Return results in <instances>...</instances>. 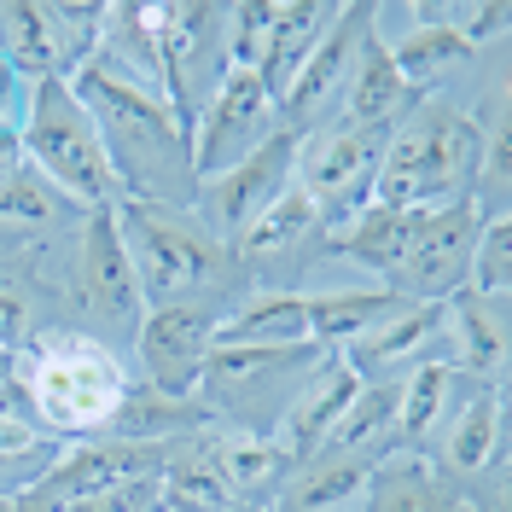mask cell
<instances>
[{
  "mask_svg": "<svg viewBox=\"0 0 512 512\" xmlns=\"http://www.w3.org/2000/svg\"><path fill=\"white\" fill-rule=\"evenodd\" d=\"M24 169V128L0 117V181H12Z\"/></svg>",
  "mask_w": 512,
  "mask_h": 512,
  "instance_id": "35",
  "label": "cell"
},
{
  "mask_svg": "<svg viewBox=\"0 0 512 512\" xmlns=\"http://www.w3.org/2000/svg\"><path fill=\"white\" fill-rule=\"evenodd\" d=\"M70 303L99 315L105 326H117V332H134L146 315L117 210H88L76 227V239H70Z\"/></svg>",
  "mask_w": 512,
  "mask_h": 512,
  "instance_id": "11",
  "label": "cell"
},
{
  "mask_svg": "<svg viewBox=\"0 0 512 512\" xmlns=\"http://www.w3.org/2000/svg\"><path fill=\"white\" fill-rule=\"evenodd\" d=\"M408 297L390 286H361V291H309V332L320 350H344L367 326H379L390 309H402Z\"/></svg>",
  "mask_w": 512,
  "mask_h": 512,
  "instance_id": "30",
  "label": "cell"
},
{
  "mask_svg": "<svg viewBox=\"0 0 512 512\" xmlns=\"http://www.w3.org/2000/svg\"><path fill=\"white\" fill-rule=\"evenodd\" d=\"M280 134V99L268 94V82L256 70L227 64V76L216 82V94L204 99L198 123H192V169H198V187L227 175L233 163H245Z\"/></svg>",
  "mask_w": 512,
  "mask_h": 512,
  "instance_id": "8",
  "label": "cell"
},
{
  "mask_svg": "<svg viewBox=\"0 0 512 512\" xmlns=\"http://www.w3.org/2000/svg\"><path fill=\"white\" fill-rule=\"evenodd\" d=\"M12 379L24 384L41 425H53L59 437H105L128 396L123 361L76 326H41L12 355Z\"/></svg>",
  "mask_w": 512,
  "mask_h": 512,
  "instance_id": "4",
  "label": "cell"
},
{
  "mask_svg": "<svg viewBox=\"0 0 512 512\" xmlns=\"http://www.w3.org/2000/svg\"><path fill=\"white\" fill-rule=\"evenodd\" d=\"M414 210H390V204H361L355 216H338V222L320 227V256H350L367 274L390 280L396 256L408 251V233H414Z\"/></svg>",
  "mask_w": 512,
  "mask_h": 512,
  "instance_id": "25",
  "label": "cell"
},
{
  "mask_svg": "<svg viewBox=\"0 0 512 512\" xmlns=\"http://www.w3.org/2000/svg\"><path fill=\"white\" fill-rule=\"evenodd\" d=\"M227 303H163L146 309L134 326V355H140V384L163 396H198L204 361L216 350V326Z\"/></svg>",
  "mask_w": 512,
  "mask_h": 512,
  "instance_id": "12",
  "label": "cell"
},
{
  "mask_svg": "<svg viewBox=\"0 0 512 512\" xmlns=\"http://www.w3.org/2000/svg\"><path fill=\"white\" fill-rule=\"evenodd\" d=\"M396 128H320L297 146V187L315 198V210L326 222L338 216H355L361 204H373V187H379V163H384V146H390Z\"/></svg>",
  "mask_w": 512,
  "mask_h": 512,
  "instance_id": "10",
  "label": "cell"
},
{
  "mask_svg": "<svg viewBox=\"0 0 512 512\" xmlns=\"http://www.w3.org/2000/svg\"><path fill=\"white\" fill-rule=\"evenodd\" d=\"M146 24L158 35V59H163V99L175 105L181 123H198L210 82L227 76V30H222V6H146Z\"/></svg>",
  "mask_w": 512,
  "mask_h": 512,
  "instance_id": "7",
  "label": "cell"
},
{
  "mask_svg": "<svg viewBox=\"0 0 512 512\" xmlns=\"http://www.w3.org/2000/svg\"><path fill=\"white\" fill-rule=\"evenodd\" d=\"M320 355V344H216L198 379V402L210 408V419H227V431H256V402L274 396L286 419L297 384L309 379Z\"/></svg>",
  "mask_w": 512,
  "mask_h": 512,
  "instance_id": "6",
  "label": "cell"
},
{
  "mask_svg": "<svg viewBox=\"0 0 512 512\" xmlns=\"http://www.w3.org/2000/svg\"><path fill=\"white\" fill-rule=\"evenodd\" d=\"M181 443H123V437H82V443L59 448L41 472H35L24 489L47 495V501H88L99 489H117V483H134V478H158L169 466V454Z\"/></svg>",
  "mask_w": 512,
  "mask_h": 512,
  "instance_id": "15",
  "label": "cell"
},
{
  "mask_svg": "<svg viewBox=\"0 0 512 512\" xmlns=\"http://www.w3.org/2000/svg\"><path fill=\"white\" fill-rule=\"evenodd\" d=\"M373 30V6L355 0V6H338V18L326 24V35L315 41V53L303 59V70L291 76L286 99H280V128L309 140L338 117V99H344V82L355 70V53H361V35Z\"/></svg>",
  "mask_w": 512,
  "mask_h": 512,
  "instance_id": "14",
  "label": "cell"
},
{
  "mask_svg": "<svg viewBox=\"0 0 512 512\" xmlns=\"http://www.w3.org/2000/svg\"><path fill=\"white\" fill-rule=\"evenodd\" d=\"M507 350H512V326L507 303L478 297L472 286H460L443 303V332H437V355L448 367H460L478 384H507Z\"/></svg>",
  "mask_w": 512,
  "mask_h": 512,
  "instance_id": "16",
  "label": "cell"
},
{
  "mask_svg": "<svg viewBox=\"0 0 512 512\" xmlns=\"http://www.w3.org/2000/svg\"><path fill=\"white\" fill-rule=\"evenodd\" d=\"M12 512H70V507L47 501V495H35V489H12Z\"/></svg>",
  "mask_w": 512,
  "mask_h": 512,
  "instance_id": "36",
  "label": "cell"
},
{
  "mask_svg": "<svg viewBox=\"0 0 512 512\" xmlns=\"http://www.w3.org/2000/svg\"><path fill=\"white\" fill-rule=\"evenodd\" d=\"M70 94L88 105L99 128V146L111 158V175L123 198L163 204V210H192L198 204V169H192V128L175 117V105L123 76L105 53H88L70 76Z\"/></svg>",
  "mask_w": 512,
  "mask_h": 512,
  "instance_id": "1",
  "label": "cell"
},
{
  "mask_svg": "<svg viewBox=\"0 0 512 512\" xmlns=\"http://www.w3.org/2000/svg\"><path fill=\"white\" fill-rule=\"evenodd\" d=\"M419 105V94L402 82V70L390 59V41L384 30L361 35V53H355V70L344 82V99H338V117L332 123L344 128H396L408 111ZM326 123V128H332Z\"/></svg>",
  "mask_w": 512,
  "mask_h": 512,
  "instance_id": "21",
  "label": "cell"
},
{
  "mask_svg": "<svg viewBox=\"0 0 512 512\" xmlns=\"http://www.w3.org/2000/svg\"><path fill=\"white\" fill-rule=\"evenodd\" d=\"M332 18H338L332 0H274L268 41H262V59H256V76L268 82V94L274 99H286L291 76L303 70V59L315 53V41L326 35Z\"/></svg>",
  "mask_w": 512,
  "mask_h": 512,
  "instance_id": "27",
  "label": "cell"
},
{
  "mask_svg": "<svg viewBox=\"0 0 512 512\" xmlns=\"http://www.w3.org/2000/svg\"><path fill=\"white\" fill-rule=\"evenodd\" d=\"M204 448H210L222 483L233 489V501H245V507H274V495L297 472L286 448L274 443V437H262V431H222V425H210Z\"/></svg>",
  "mask_w": 512,
  "mask_h": 512,
  "instance_id": "22",
  "label": "cell"
},
{
  "mask_svg": "<svg viewBox=\"0 0 512 512\" xmlns=\"http://www.w3.org/2000/svg\"><path fill=\"white\" fill-rule=\"evenodd\" d=\"M478 158L483 128L472 123V111L443 94H425L384 146L373 204L414 210V216L443 210V204H466L478 192Z\"/></svg>",
  "mask_w": 512,
  "mask_h": 512,
  "instance_id": "3",
  "label": "cell"
},
{
  "mask_svg": "<svg viewBox=\"0 0 512 512\" xmlns=\"http://www.w3.org/2000/svg\"><path fill=\"white\" fill-rule=\"evenodd\" d=\"M390 59L402 70V82L425 99V94H437L443 76H454V70H466V64L478 59V47H466L448 24H419L402 41H390Z\"/></svg>",
  "mask_w": 512,
  "mask_h": 512,
  "instance_id": "31",
  "label": "cell"
},
{
  "mask_svg": "<svg viewBox=\"0 0 512 512\" xmlns=\"http://www.w3.org/2000/svg\"><path fill=\"white\" fill-rule=\"evenodd\" d=\"M41 332V297L24 280H0V350H24Z\"/></svg>",
  "mask_w": 512,
  "mask_h": 512,
  "instance_id": "33",
  "label": "cell"
},
{
  "mask_svg": "<svg viewBox=\"0 0 512 512\" xmlns=\"http://www.w3.org/2000/svg\"><path fill=\"white\" fill-rule=\"evenodd\" d=\"M478 204H443V210H419L414 233H408V251L396 256L390 280L384 286L408 303H448L454 291L466 286V268H472V245H478Z\"/></svg>",
  "mask_w": 512,
  "mask_h": 512,
  "instance_id": "9",
  "label": "cell"
},
{
  "mask_svg": "<svg viewBox=\"0 0 512 512\" xmlns=\"http://www.w3.org/2000/svg\"><path fill=\"white\" fill-rule=\"evenodd\" d=\"M222 512H274V507H245V501H233V507H222Z\"/></svg>",
  "mask_w": 512,
  "mask_h": 512,
  "instance_id": "38",
  "label": "cell"
},
{
  "mask_svg": "<svg viewBox=\"0 0 512 512\" xmlns=\"http://www.w3.org/2000/svg\"><path fill=\"white\" fill-rule=\"evenodd\" d=\"M466 286L478 291V297L507 303V291H512V222L507 216H483L478 245H472V268H466Z\"/></svg>",
  "mask_w": 512,
  "mask_h": 512,
  "instance_id": "32",
  "label": "cell"
},
{
  "mask_svg": "<svg viewBox=\"0 0 512 512\" xmlns=\"http://www.w3.org/2000/svg\"><path fill=\"white\" fill-rule=\"evenodd\" d=\"M18 128H24V163L41 181H53L76 210H117L123 204V187L111 175V158L99 146L94 117L70 94L64 76L30 82V105H24Z\"/></svg>",
  "mask_w": 512,
  "mask_h": 512,
  "instance_id": "5",
  "label": "cell"
},
{
  "mask_svg": "<svg viewBox=\"0 0 512 512\" xmlns=\"http://www.w3.org/2000/svg\"><path fill=\"white\" fill-rule=\"evenodd\" d=\"M437 332H443V303H402V309H390L379 326H367L361 338H350L344 350H332V355H344V367L361 384L402 379L414 361L437 355Z\"/></svg>",
  "mask_w": 512,
  "mask_h": 512,
  "instance_id": "18",
  "label": "cell"
},
{
  "mask_svg": "<svg viewBox=\"0 0 512 512\" xmlns=\"http://www.w3.org/2000/svg\"><path fill=\"white\" fill-rule=\"evenodd\" d=\"M117 227H123L146 309H163V303H227L233 309L251 291V274L233 262L222 239H210L198 227L192 210H163V204L123 198Z\"/></svg>",
  "mask_w": 512,
  "mask_h": 512,
  "instance_id": "2",
  "label": "cell"
},
{
  "mask_svg": "<svg viewBox=\"0 0 512 512\" xmlns=\"http://www.w3.org/2000/svg\"><path fill=\"white\" fill-rule=\"evenodd\" d=\"M210 425L216 419L198 396H163L152 384H128L123 408L111 419V437H123V443H192Z\"/></svg>",
  "mask_w": 512,
  "mask_h": 512,
  "instance_id": "28",
  "label": "cell"
},
{
  "mask_svg": "<svg viewBox=\"0 0 512 512\" xmlns=\"http://www.w3.org/2000/svg\"><path fill=\"white\" fill-rule=\"evenodd\" d=\"M361 512H478V501L425 448H390L367 472Z\"/></svg>",
  "mask_w": 512,
  "mask_h": 512,
  "instance_id": "17",
  "label": "cell"
},
{
  "mask_svg": "<svg viewBox=\"0 0 512 512\" xmlns=\"http://www.w3.org/2000/svg\"><path fill=\"white\" fill-rule=\"evenodd\" d=\"M0 512H12V489H0Z\"/></svg>",
  "mask_w": 512,
  "mask_h": 512,
  "instance_id": "39",
  "label": "cell"
},
{
  "mask_svg": "<svg viewBox=\"0 0 512 512\" xmlns=\"http://www.w3.org/2000/svg\"><path fill=\"white\" fill-rule=\"evenodd\" d=\"M12 384V350H0V390Z\"/></svg>",
  "mask_w": 512,
  "mask_h": 512,
  "instance_id": "37",
  "label": "cell"
},
{
  "mask_svg": "<svg viewBox=\"0 0 512 512\" xmlns=\"http://www.w3.org/2000/svg\"><path fill=\"white\" fill-rule=\"evenodd\" d=\"M82 216H88V210H76L53 181L35 175L30 163H24L12 181H0V227L18 233L24 245H53L64 233H76Z\"/></svg>",
  "mask_w": 512,
  "mask_h": 512,
  "instance_id": "29",
  "label": "cell"
},
{
  "mask_svg": "<svg viewBox=\"0 0 512 512\" xmlns=\"http://www.w3.org/2000/svg\"><path fill=\"white\" fill-rule=\"evenodd\" d=\"M70 512H158V478H134L117 489H99L88 501H70Z\"/></svg>",
  "mask_w": 512,
  "mask_h": 512,
  "instance_id": "34",
  "label": "cell"
},
{
  "mask_svg": "<svg viewBox=\"0 0 512 512\" xmlns=\"http://www.w3.org/2000/svg\"><path fill=\"white\" fill-rule=\"evenodd\" d=\"M355 390H361V379L344 367V355L326 350L315 367H309V379L297 384V396H291L286 419L274 425V443L291 454V466L315 460L320 448H326L332 425H338V419H344V408L355 402Z\"/></svg>",
  "mask_w": 512,
  "mask_h": 512,
  "instance_id": "19",
  "label": "cell"
},
{
  "mask_svg": "<svg viewBox=\"0 0 512 512\" xmlns=\"http://www.w3.org/2000/svg\"><path fill=\"white\" fill-rule=\"evenodd\" d=\"M297 134H274V140H262L245 163H233L227 175H216V181H204L198 187V204H192V216H198V227L210 233V239H222V245H233L245 227L280 198V192L297 181Z\"/></svg>",
  "mask_w": 512,
  "mask_h": 512,
  "instance_id": "13",
  "label": "cell"
},
{
  "mask_svg": "<svg viewBox=\"0 0 512 512\" xmlns=\"http://www.w3.org/2000/svg\"><path fill=\"white\" fill-rule=\"evenodd\" d=\"M216 344H315L309 332V291L256 286L216 326Z\"/></svg>",
  "mask_w": 512,
  "mask_h": 512,
  "instance_id": "26",
  "label": "cell"
},
{
  "mask_svg": "<svg viewBox=\"0 0 512 512\" xmlns=\"http://www.w3.org/2000/svg\"><path fill=\"white\" fill-rule=\"evenodd\" d=\"M472 384L478 379L448 367L443 355L414 361L402 373V384H396V448H425L431 454V437L460 414V390H472Z\"/></svg>",
  "mask_w": 512,
  "mask_h": 512,
  "instance_id": "23",
  "label": "cell"
},
{
  "mask_svg": "<svg viewBox=\"0 0 512 512\" xmlns=\"http://www.w3.org/2000/svg\"><path fill=\"white\" fill-rule=\"evenodd\" d=\"M320 227H326V216L315 210V198L291 181L262 216H256L227 251H233V262L245 268V274H256L262 262H274V256H303V251H315L320 256Z\"/></svg>",
  "mask_w": 512,
  "mask_h": 512,
  "instance_id": "24",
  "label": "cell"
},
{
  "mask_svg": "<svg viewBox=\"0 0 512 512\" xmlns=\"http://www.w3.org/2000/svg\"><path fill=\"white\" fill-rule=\"evenodd\" d=\"M454 483L466 478H489V472H507V384H478L460 414L448 419L443 448L431 454Z\"/></svg>",
  "mask_w": 512,
  "mask_h": 512,
  "instance_id": "20",
  "label": "cell"
}]
</instances>
